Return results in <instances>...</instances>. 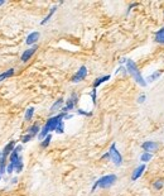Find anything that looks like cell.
Masks as SVG:
<instances>
[{"label": "cell", "mask_w": 164, "mask_h": 196, "mask_svg": "<svg viewBox=\"0 0 164 196\" xmlns=\"http://www.w3.org/2000/svg\"><path fill=\"white\" fill-rule=\"evenodd\" d=\"M64 115H66V114L61 113V114H58V115H56V117L49 118L48 120H47V123H45V125L43 126V129L40 130V133L38 134V138H39L40 141H43L44 138L48 136L49 132H56L57 126H58V124H59L61 122H62V119L64 118Z\"/></svg>", "instance_id": "cell-1"}, {"label": "cell", "mask_w": 164, "mask_h": 196, "mask_svg": "<svg viewBox=\"0 0 164 196\" xmlns=\"http://www.w3.org/2000/svg\"><path fill=\"white\" fill-rule=\"evenodd\" d=\"M126 71L135 79V81L138 82L140 86H143V87L147 86L145 80H144L143 76L140 75V71L138 70V67H136V65H135L134 61H131V60H128L126 61Z\"/></svg>", "instance_id": "cell-2"}, {"label": "cell", "mask_w": 164, "mask_h": 196, "mask_svg": "<svg viewBox=\"0 0 164 196\" xmlns=\"http://www.w3.org/2000/svg\"><path fill=\"white\" fill-rule=\"evenodd\" d=\"M116 180H117V177L115 175H106V176L101 177L100 180H97V181L95 182V185L92 186V191L96 190V187H98V186L102 187V189H107V187L112 186L114 183L116 182Z\"/></svg>", "instance_id": "cell-3"}, {"label": "cell", "mask_w": 164, "mask_h": 196, "mask_svg": "<svg viewBox=\"0 0 164 196\" xmlns=\"http://www.w3.org/2000/svg\"><path fill=\"white\" fill-rule=\"evenodd\" d=\"M110 158L112 159V162L116 164V166H121V163H123V157L119 153V151L116 149V145L115 143L111 144V147H110Z\"/></svg>", "instance_id": "cell-4"}, {"label": "cell", "mask_w": 164, "mask_h": 196, "mask_svg": "<svg viewBox=\"0 0 164 196\" xmlns=\"http://www.w3.org/2000/svg\"><path fill=\"white\" fill-rule=\"evenodd\" d=\"M76 104H77V95H76V94H72L71 98L67 100L66 106H64L63 109H62V113H63V114H67V111H70V110L73 109Z\"/></svg>", "instance_id": "cell-5"}, {"label": "cell", "mask_w": 164, "mask_h": 196, "mask_svg": "<svg viewBox=\"0 0 164 196\" xmlns=\"http://www.w3.org/2000/svg\"><path fill=\"white\" fill-rule=\"evenodd\" d=\"M87 76V68L85 66H81L80 67V70L77 71V74L73 76V79H72V82H80L81 80H83Z\"/></svg>", "instance_id": "cell-6"}, {"label": "cell", "mask_w": 164, "mask_h": 196, "mask_svg": "<svg viewBox=\"0 0 164 196\" xmlns=\"http://www.w3.org/2000/svg\"><path fill=\"white\" fill-rule=\"evenodd\" d=\"M158 147H159V144L157 143V142H151V141H149V142H144V143L142 144V148H143L145 152H148V153L157 151Z\"/></svg>", "instance_id": "cell-7"}, {"label": "cell", "mask_w": 164, "mask_h": 196, "mask_svg": "<svg viewBox=\"0 0 164 196\" xmlns=\"http://www.w3.org/2000/svg\"><path fill=\"white\" fill-rule=\"evenodd\" d=\"M14 147H15V141H10L9 143L4 147V151L1 152V157H3V158L6 159V157L9 156V155H11V152L14 151Z\"/></svg>", "instance_id": "cell-8"}, {"label": "cell", "mask_w": 164, "mask_h": 196, "mask_svg": "<svg viewBox=\"0 0 164 196\" xmlns=\"http://www.w3.org/2000/svg\"><path fill=\"white\" fill-rule=\"evenodd\" d=\"M37 48H38V46H34V47H32V48H29V49H27V51H24V53L22 55V62H27L30 57H32L33 55H34V52L37 51Z\"/></svg>", "instance_id": "cell-9"}, {"label": "cell", "mask_w": 164, "mask_h": 196, "mask_svg": "<svg viewBox=\"0 0 164 196\" xmlns=\"http://www.w3.org/2000/svg\"><path fill=\"white\" fill-rule=\"evenodd\" d=\"M145 171V164H140V166H138V168H135L134 172H133V175H131V180L133 181H136L140 176L143 175V172Z\"/></svg>", "instance_id": "cell-10"}, {"label": "cell", "mask_w": 164, "mask_h": 196, "mask_svg": "<svg viewBox=\"0 0 164 196\" xmlns=\"http://www.w3.org/2000/svg\"><path fill=\"white\" fill-rule=\"evenodd\" d=\"M38 38H39V33H38V32H33V33H30L29 36L27 37L25 43L27 44H33V43H36V42L38 41Z\"/></svg>", "instance_id": "cell-11"}, {"label": "cell", "mask_w": 164, "mask_h": 196, "mask_svg": "<svg viewBox=\"0 0 164 196\" xmlns=\"http://www.w3.org/2000/svg\"><path fill=\"white\" fill-rule=\"evenodd\" d=\"M155 42L164 44V27L161 30H158V32L155 33Z\"/></svg>", "instance_id": "cell-12"}, {"label": "cell", "mask_w": 164, "mask_h": 196, "mask_svg": "<svg viewBox=\"0 0 164 196\" xmlns=\"http://www.w3.org/2000/svg\"><path fill=\"white\" fill-rule=\"evenodd\" d=\"M110 79V75H106V76H102V77H98L95 80V82H94V89H96V87H98L101 85L102 82H105V81H107V80Z\"/></svg>", "instance_id": "cell-13"}, {"label": "cell", "mask_w": 164, "mask_h": 196, "mask_svg": "<svg viewBox=\"0 0 164 196\" xmlns=\"http://www.w3.org/2000/svg\"><path fill=\"white\" fill-rule=\"evenodd\" d=\"M13 75H14V68H10V70H8L5 72H3V74H0V82H1L3 80L8 79V77H11Z\"/></svg>", "instance_id": "cell-14"}, {"label": "cell", "mask_w": 164, "mask_h": 196, "mask_svg": "<svg viewBox=\"0 0 164 196\" xmlns=\"http://www.w3.org/2000/svg\"><path fill=\"white\" fill-rule=\"evenodd\" d=\"M27 134H29V136H32V137H36L37 134H38V132H39V126H38L37 124H34V125H32L30 128L27 130Z\"/></svg>", "instance_id": "cell-15"}, {"label": "cell", "mask_w": 164, "mask_h": 196, "mask_svg": "<svg viewBox=\"0 0 164 196\" xmlns=\"http://www.w3.org/2000/svg\"><path fill=\"white\" fill-rule=\"evenodd\" d=\"M56 10H57V6H53V8H52V9H51V10H49V13H48V15H47V17H45V18L43 19V20H42V23H40V24H42V25H44V24H45V23H47V22L49 20V19H51V18H52V15H53V14H54V11H56Z\"/></svg>", "instance_id": "cell-16"}, {"label": "cell", "mask_w": 164, "mask_h": 196, "mask_svg": "<svg viewBox=\"0 0 164 196\" xmlns=\"http://www.w3.org/2000/svg\"><path fill=\"white\" fill-rule=\"evenodd\" d=\"M161 75H162L161 71H155L154 74H151L150 76H148V80H147V81H148V82H153V81H155L157 79H159V76H161Z\"/></svg>", "instance_id": "cell-17"}, {"label": "cell", "mask_w": 164, "mask_h": 196, "mask_svg": "<svg viewBox=\"0 0 164 196\" xmlns=\"http://www.w3.org/2000/svg\"><path fill=\"white\" fill-rule=\"evenodd\" d=\"M62 104H63V99H58L57 101L53 104V105L51 106V111L53 113V111H56V110H58L61 106H62Z\"/></svg>", "instance_id": "cell-18"}, {"label": "cell", "mask_w": 164, "mask_h": 196, "mask_svg": "<svg viewBox=\"0 0 164 196\" xmlns=\"http://www.w3.org/2000/svg\"><path fill=\"white\" fill-rule=\"evenodd\" d=\"M51 139H52V137L48 134V136H47V137H45L44 139H43V142H42V143H40L42 148H45V147H48V145H49V143H51Z\"/></svg>", "instance_id": "cell-19"}, {"label": "cell", "mask_w": 164, "mask_h": 196, "mask_svg": "<svg viewBox=\"0 0 164 196\" xmlns=\"http://www.w3.org/2000/svg\"><path fill=\"white\" fill-rule=\"evenodd\" d=\"M140 159H142V162H149V161L151 159V155L148 152H144L142 157H140Z\"/></svg>", "instance_id": "cell-20"}, {"label": "cell", "mask_w": 164, "mask_h": 196, "mask_svg": "<svg viewBox=\"0 0 164 196\" xmlns=\"http://www.w3.org/2000/svg\"><path fill=\"white\" fill-rule=\"evenodd\" d=\"M6 170V164H5V158L0 157V174H4Z\"/></svg>", "instance_id": "cell-21"}, {"label": "cell", "mask_w": 164, "mask_h": 196, "mask_svg": "<svg viewBox=\"0 0 164 196\" xmlns=\"http://www.w3.org/2000/svg\"><path fill=\"white\" fill-rule=\"evenodd\" d=\"M33 114H34V107H29L25 113V120H30L32 117H33Z\"/></svg>", "instance_id": "cell-22"}, {"label": "cell", "mask_w": 164, "mask_h": 196, "mask_svg": "<svg viewBox=\"0 0 164 196\" xmlns=\"http://www.w3.org/2000/svg\"><path fill=\"white\" fill-rule=\"evenodd\" d=\"M56 132L58 133V134H62V133L64 132V128H63V120L58 124V126H57V129H56Z\"/></svg>", "instance_id": "cell-23"}, {"label": "cell", "mask_w": 164, "mask_h": 196, "mask_svg": "<svg viewBox=\"0 0 164 196\" xmlns=\"http://www.w3.org/2000/svg\"><path fill=\"white\" fill-rule=\"evenodd\" d=\"M162 187H163V181H162V180H158V181H155V182H154V189L161 190Z\"/></svg>", "instance_id": "cell-24"}, {"label": "cell", "mask_w": 164, "mask_h": 196, "mask_svg": "<svg viewBox=\"0 0 164 196\" xmlns=\"http://www.w3.org/2000/svg\"><path fill=\"white\" fill-rule=\"evenodd\" d=\"M6 171H8V174H13V171H15V168H14V164L13 163H9L8 164V167H6Z\"/></svg>", "instance_id": "cell-25"}, {"label": "cell", "mask_w": 164, "mask_h": 196, "mask_svg": "<svg viewBox=\"0 0 164 196\" xmlns=\"http://www.w3.org/2000/svg\"><path fill=\"white\" fill-rule=\"evenodd\" d=\"M32 138H33L32 136H29V134H25V136L22 138V142H23V143H27V142H29L30 139H32Z\"/></svg>", "instance_id": "cell-26"}, {"label": "cell", "mask_w": 164, "mask_h": 196, "mask_svg": "<svg viewBox=\"0 0 164 196\" xmlns=\"http://www.w3.org/2000/svg\"><path fill=\"white\" fill-rule=\"evenodd\" d=\"M77 113H78L80 115H87V117H90V115H92V113H87V111L82 110V109H78V110H77Z\"/></svg>", "instance_id": "cell-27"}, {"label": "cell", "mask_w": 164, "mask_h": 196, "mask_svg": "<svg viewBox=\"0 0 164 196\" xmlns=\"http://www.w3.org/2000/svg\"><path fill=\"white\" fill-rule=\"evenodd\" d=\"M91 96H92V101L94 104H96V89L92 90V93H91Z\"/></svg>", "instance_id": "cell-28"}, {"label": "cell", "mask_w": 164, "mask_h": 196, "mask_svg": "<svg viewBox=\"0 0 164 196\" xmlns=\"http://www.w3.org/2000/svg\"><path fill=\"white\" fill-rule=\"evenodd\" d=\"M144 101H145V95H140L139 99H138V103L139 104H143Z\"/></svg>", "instance_id": "cell-29"}, {"label": "cell", "mask_w": 164, "mask_h": 196, "mask_svg": "<svg viewBox=\"0 0 164 196\" xmlns=\"http://www.w3.org/2000/svg\"><path fill=\"white\" fill-rule=\"evenodd\" d=\"M102 158H110V152H107V153H105L104 156H102Z\"/></svg>", "instance_id": "cell-30"}, {"label": "cell", "mask_w": 164, "mask_h": 196, "mask_svg": "<svg viewBox=\"0 0 164 196\" xmlns=\"http://www.w3.org/2000/svg\"><path fill=\"white\" fill-rule=\"evenodd\" d=\"M3 4H4V1H0V5H3Z\"/></svg>", "instance_id": "cell-31"}, {"label": "cell", "mask_w": 164, "mask_h": 196, "mask_svg": "<svg viewBox=\"0 0 164 196\" xmlns=\"http://www.w3.org/2000/svg\"><path fill=\"white\" fill-rule=\"evenodd\" d=\"M0 157H1V152H0Z\"/></svg>", "instance_id": "cell-32"}]
</instances>
